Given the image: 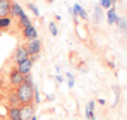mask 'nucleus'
<instances>
[{"mask_svg": "<svg viewBox=\"0 0 127 120\" xmlns=\"http://www.w3.org/2000/svg\"><path fill=\"white\" fill-rule=\"evenodd\" d=\"M16 94L19 98L21 105H29L34 100V84H21L16 88Z\"/></svg>", "mask_w": 127, "mask_h": 120, "instance_id": "obj_1", "label": "nucleus"}, {"mask_svg": "<svg viewBox=\"0 0 127 120\" xmlns=\"http://www.w3.org/2000/svg\"><path fill=\"white\" fill-rule=\"evenodd\" d=\"M9 84L16 89V88H19L21 84H24V76H22L21 72L16 69V65L14 67H10V70H9Z\"/></svg>", "mask_w": 127, "mask_h": 120, "instance_id": "obj_2", "label": "nucleus"}, {"mask_svg": "<svg viewBox=\"0 0 127 120\" xmlns=\"http://www.w3.org/2000/svg\"><path fill=\"white\" fill-rule=\"evenodd\" d=\"M19 113H21V120H31L33 117H36V106L33 103L29 105H21L19 106Z\"/></svg>", "mask_w": 127, "mask_h": 120, "instance_id": "obj_3", "label": "nucleus"}, {"mask_svg": "<svg viewBox=\"0 0 127 120\" xmlns=\"http://www.w3.org/2000/svg\"><path fill=\"white\" fill-rule=\"evenodd\" d=\"M26 59H29V53L26 50V45H17L16 50H14V53H12L14 63H19V62H22V60H26Z\"/></svg>", "mask_w": 127, "mask_h": 120, "instance_id": "obj_4", "label": "nucleus"}, {"mask_svg": "<svg viewBox=\"0 0 127 120\" xmlns=\"http://www.w3.org/2000/svg\"><path fill=\"white\" fill-rule=\"evenodd\" d=\"M26 50H28V53H29V57H34V55H40L41 53V41L38 40H31L26 43Z\"/></svg>", "mask_w": 127, "mask_h": 120, "instance_id": "obj_5", "label": "nucleus"}, {"mask_svg": "<svg viewBox=\"0 0 127 120\" xmlns=\"http://www.w3.org/2000/svg\"><path fill=\"white\" fill-rule=\"evenodd\" d=\"M33 60L31 59H26L22 60V62H19V63H16V69L21 72L22 76H28V74H31V70H33Z\"/></svg>", "mask_w": 127, "mask_h": 120, "instance_id": "obj_6", "label": "nucleus"}, {"mask_svg": "<svg viewBox=\"0 0 127 120\" xmlns=\"http://www.w3.org/2000/svg\"><path fill=\"white\" fill-rule=\"evenodd\" d=\"M22 38L26 41H31V40H36L38 38V31H36V28L31 24V26H28V28H22Z\"/></svg>", "mask_w": 127, "mask_h": 120, "instance_id": "obj_7", "label": "nucleus"}, {"mask_svg": "<svg viewBox=\"0 0 127 120\" xmlns=\"http://www.w3.org/2000/svg\"><path fill=\"white\" fill-rule=\"evenodd\" d=\"M12 0H0V17H9Z\"/></svg>", "mask_w": 127, "mask_h": 120, "instance_id": "obj_8", "label": "nucleus"}, {"mask_svg": "<svg viewBox=\"0 0 127 120\" xmlns=\"http://www.w3.org/2000/svg\"><path fill=\"white\" fill-rule=\"evenodd\" d=\"M22 12V7L19 5V2H14L12 0V5H10V14H9V17H16V19H19V16H21Z\"/></svg>", "mask_w": 127, "mask_h": 120, "instance_id": "obj_9", "label": "nucleus"}, {"mask_svg": "<svg viewBox=\"0 0 127 120\" xmlns=\"http://www.w3.org/2000/svg\"><path fill=\"white\" fill-rule=\"evenodd\" d=\"M7 117H9V120H21L19 106H9L7 108Z\"/></svg>", "mask_w": 127, "mask_h": 120, "instance_id": "obj_10", "label": "nucleus"}, {"mask_svg": "<svg viewBox=\"0 0 127 120\" xmlns=\"http://www.w3.org/2000/svg\"><path fill=\"white\" fill-rule=\"evenodd\" d=\"M9 106H21L19 98H17V94H16V89H12L10 94H9Z\"/></svg>", "mask_w": 127, "mask_h": 120, "instance_id": "obj_11", "label": "nucleus"}, {"mask_svg": "<svg viewBox=\"0 0 127 120\" xmlns=\"http://www.w3.org/2000/svg\"><path fill=\"white\" fill-rule=\"evenodd\" d=\"M106 21H108V24H115L119 17H117V12H115V7H112V9H108V14H106Z\"/></svg>", "mask_w": 127, "mask_h": 120, "instance_id": "obj_12", "label": "nucleus"}, {"mask_svg": "<svg viewBox=\"0 0 127 120\" xmlns=\"http://www.w3.org/2000/svg\"><path fill=\"white\" fill-rule=\"evenodd\" d=\"M19 28H28V26H31V24H33V22H31V19H29V17H28V16H26V14H24V12H22L21 16H19Z\"/></svg>", "mask_w": 127, "mask_h": 120, "instance_id": "obj_13", "label": "nucleus"}, {"mask_svg": "<svg viewBox=\"0 0 127 120\" xmlns=\"http://www.w3.org/2000/svg\"><path fill=\"white\" fill-rule=\"evenodd\" d=\"M12 24V17H0V31H7Z\"/></svg>", "mask_w": 127, "mask_h": 120, "instance_id": "obj_14", "label": "nucleus"}, {"mask_svg": "<svg viewBox=\"0 0 127 120\" xmlns=\"http://www.w3.org/2000/svg\"><path fill=\"white\" fill-rule=\"evenodd\" d=\"M72 9H74V12H76V14H77V16L81 17V19L88 21V12H86V10L83 9V7H81V5H77V3H76V5H74Z\"/></svg>", "mask_w": 127, "mask_h": 120, "instance_id": "obj_15", "label": "nucleus"}, {"mask_svg": "<svg viewBox=\"0 0 127 120\" xmlns=\"http://www.w3.org/2000/svg\"><path fill=\"white\" fill-rule=\"evenodd\" d=\"M93 110H95V103L89 101L88 106H86V119H88V120H95V113H93Z\"/></svg>", "mask_w": 127, "mask_h": 120, "instance_id": "obj_16", "label": "nucleus"}, {"mask_svg": "<svg viewBox=\"0 0 127 120\" xmlns=\"http://www.w3.org/2000/svg\"><path fill=\"white\" fill-rule=\"evenodd\" d=\"M100 17H101V5L98 3V5L95 7V17H93V21L98 24V22H100Z\"/></svg>", "mask_w": 127, "mask_h": 120, "instance_id": "obj_17", "label": "nucleus"}, {"mask_svg": "<svg viewBox=\"0 0 127 120\" xmlns=\"http://www.w3.org/2000/svg\"><path fill=\"white\" fill-rule=\"evenodd\" d=\"M48 29H50V34H52V36H57V34H59L57 24H55V22H50V24H48Z\"/></svg>", "mask_w": 127, "mask_h": 120, "instance_id": "obj_18", "label": "nucleus"}, {"mask_svg": "<svg viewBox=\"0 0 127 120\" xmlns=\"http://www.w3.org/2000/svg\"><path fill=\"white\" fill-rule=\"evenodd\" d=\"M100 5H101V9H112V7H113V5H112V0H101Z\"/></svg>", "mask_w": 127, "mask_h": 120, "instance_id": "obj_19", "label": "nucleus"}, {"mask_svg": "<svg viewBox=\"0 0 127 120\" xmlns=\"http://www.w3.org/2000/svg\"><path fill=\"white\" fill-rule=\"evenodd\" d=\"M28 7H29V9H31V10H33V14H34V16H36V17H38V16H40V12H38V9H36V5H34V3H33V2H28Z\"/></svg>", "mask_w": 127, "mask_h": 120, "instance_id": "obj_20", "label": "nucleus"}, {"mask_svg": "<svg viewBox=\"0 0 127 120\" xmlns=\"http://www.w3.org/2000/svg\"><path fill=\"white\" fill-rule=\"evenodd\" d=\"M24 84H33V77L28 74V76H24Z\"/></svg>", "mask_w": 127, "mask_h": 120, "instance_id": "obj_21", "label": "nucleus"}, {"mask_svg": "<svg viewBox=\"0 0 127 120\" xmlns=\"http://www.w3.org/2000/svg\"><path fill=\"white\" fill-rule=\"evenodd\" d=\"M67 84H69V88H74V79H69Z\"/></svg>", "mask_w": 127, "mask_h": 120, "instance_id": "obj_22", "label": "nucleus"}, {"mask_svg": "<svg viewBox=\"0 0 127 120\" xmlns=\"http://www.w3.org/2000/svg\"><path fill=\"white\" fill-rule=\"evenodd\" d=\"M3 89V79H2V76H0V91Z\"/></svg>", "mask_w": 127, "mask_h": 120, "instance_id": "obj_23", "label": "nucleus"}, {"mask_svg": "<svg viewBox=\"0 0 127 120\" xmlns=\"http://www.w3.org/2000/svg\"><path fill=\"white\" fill-rule=\"evenodd\" d=\"M55 79H57V82H62V81H64V77H62V76H57Z\"/></svg>", "mask_w": 127, "mask_h": 120, "instance_id": "obj_24", "label": "nucleus"}, {"mask_svg": "<svg viewBox=\"0 0 127 120\" xmlns=\"http://www.w3.org/2000/svg\"><path fill=\"white\" fill-rule=\"evenodd\" d=\"M122 33H124V36H126V40H127V28L124 29V31H122Z\"/></svg>", "mask_w": 127, "mask_h": 120, "instance_id": "obj_25", "label": "nucleus"}, {"mask_svg": "<svg viewBox=\"0 0 127 120\" xmlns=\"http://www.w3.org/2000/svg\"><path fill=\"white\" fill-rule=\"evenodd\" d=\"M46 2H48V3H52V2H53V0H46Z\"/></svg>", "mask_w": 127, "mask_h": 120, "instance_id": "obj_26", "label": "nucleus"}, {"mask_svg": "<svg viewBox=\"0 0 127 120\" xmlns=\"http://www.w3.org/2000/svg\"><path fill=\"white\" fill-rule=\"evenodd\" d=\"M31 120H36V117H33V119H31Z\"/></svg>", "mask_w": 127, "mask_h": 120, "instance_id": "obj_27", "label": "nucleus"}]
</instances>
